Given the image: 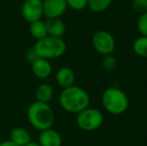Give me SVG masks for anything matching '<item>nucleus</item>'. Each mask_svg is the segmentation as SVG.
I'll list each match as a JSON object with an SVG mask.
<instances>
[{"label": "nucleus", "instance_id": "nucleus-12", "mask_svg": "<svg viewBox=\"0 0 147 146\" xmlns=\"http://www.w3.org/2000/svg\"><path fill=\"white\" fill-rule=\"evenodd\" d=\"M75 75L71 68L62 67L56 73V81L62 88H67L73 85Z\"/></svg>", "mask_w": 147, "mask_h": 146}, {"label": "nucleus", "instance_id": "nucleus-6", "mask_svg": "<svg viewBox=\"0 0 147 146\" xmlns=\"http://www.w3.org/2000/svg\"><path fill=\"white\" fill-rule=\"evenodd\" d=\"M92 44L95 50L102 55L112 54L116 46L113 36L105 30L95 32L92 37Z\"/></svg>", "mask_w": 147, "mask_h": 146}, {"label": "nucleus", "instance_id": "nucleus-19", "mask_svg": "<svg viewBox=\"0 0 147 146\" xmlns=\"http://www.w3.org/2000/svg\"><path fill=\"white\" fill-rule=\"evenodd\" d=\"M137 29L141 35L147 36V12L142 13L137 21Z\"/></svg>", "mask_w": 147, "mask_h": 146}, {"label": "nucleus", "instance_id": "nucleus-5", "mask_svg": "<svg viewBox=\"0 0 147 146\" xmlns=\"http://www.w3.org/2000/svg\"><path fill=\"white\" fill-rule=\"evenodd\" d=\"M76 123L84 131H94L103 123V115L96 108L87 107L77 113Z\"/></svg>", "mask_w": 147, "mask_h": 146}, {"label": "nucleus", "instance_id": "nucleus-1", "mask_svg": "<svg viewBox=\"0 0 147 146\" xmlns=\"http://www.w3.org/2000/svg\"><path fill=\"white\" fill-rule=\"evenodd\" d=\"M90 98L84 89L78 86L63 88L59 95V103L64 110L70 113H78L88 107Z\"/></svg>", "mask_w": 147, "mask_h": 146}, {"label": "nucleus", "instance_id": "nucleus-16", "mask_svg": "<svg viewBox=\"0 0 147 146\" xmlns=\"http://www.w3.org/2000/svg\"><path fill=\"white\" fill-rule=\"evenodd\" d=\"M133 50L138 56L147 58V36L141 35L134 41Z\"/></svg>", "mask_w": 147, "mask_h": 146}, {"label": "nucleus", "instance_id": "nucleus-8", "mask_svg": "<svg viewBox=\"0 0 147 146\" xmlns=\"http://www.w3.org/2000/svg\"><path fill=\"white\" fill-rule=\"evenodd\" d=\"M66 9V0H43V15L47 19L61 17Z\"/></svg>", "mask_w": 147, "mask_h": 146}, {"label": "nucleus", "instance_id": "nucleus-2", "mask_svg": "<svg viewBox=\"0 0 147 146\" xmlns=\"http://www.w3.org/2000/svg\"><path fill=\"white\" fill-rule=\"evenodd\" d=\"M27 118L31 126L42 131L52 127L54 123V112L48 103L35 101L28 107Z\"/></svg>", "mask_w": 147, "mask_h": 146}, {"label": "nucleus", "instance_id": "nucleus-3", "mask_svg": "<svg viewBox=\"0 0 147 146\" xmlns=\"http://www.w3.org/2000/svg\"><path fill=\"white\" fill-rule=\"evenodd\" d=\"M33 47L38 57L48 60L59 58L66 51V44L63 39L49 35L37 40Z\"/></svg>", "mask_w": 147, "mask_h": 146}, {"label": "nucleus", "instance_id": "nucleus-23", "mask_svg": "<svg viewBox=\"0 0 147 146\" xmlns=\"http://www.w3.org/2000/svg\"><path fill=\"white\" fill-rule=\"evenodd\" d=\"M0 146H18V145L15 144V143L10 140V139H8V140H4V141H2V142H0Z\"/></svg>", "mask_w": 147, "mask_h": 146}, {"label": "nucleus", "instance_id": "nucleus-13", "mask_svg": "<svg viewBox=\"0 0 147 146\" xmlns=\"http://www.w3.org/2000/svg\"><path fill=\"white\" fill-rule=\"evenodd\" d=\"M10 140L18 146H25L31 142L30 133L23 127H15L10 132Z\"/></svg>", "mask_w": 147, "mask_h": 146}, {"label": "nucleus", "instance_id": "nucleus-11", "mask_svg": "<svg viewBox=\"0 0 147 146\" xmlns=\"http://www.w3.org/2000/svg\"><path fill=\"white\" fill-rule=\"evenodd\" d=\"M45 25H46L47 33L49 36L61 38L65 34V23L60 18H48L45 21Z\"/></svg>", "mask_w": 147, "mask_h": 146}, {"label": "nucleus", "instance_id": "nucleus-22", "mask_svg": "<svg viewBox=\"0 0 147 146\" xmlns=\"http://www.w3.org/2000/svg\"><path fill=\"white\" fill-rule=\"evenodd\" d=\"M25 56H26V58H27L31 63H32L33 61L35 60V59L38 58V55H37V53L35 52L34 47H31V48H29L27 51H26Z\"/></svg>", "mask_w": 147, "mask_h": 146}, {"label": "nucleus", "instance_id": "nucleus-18", "mask_svg": "<svg viewBox=\"0 0 147 146\" xmlns=\"http://www.w3.org/2000/svg\"><path fill=\"white\" fill-rule=\"evenodd\" d=\"M103 68L107 71H112L117 67V59L112 54L104 55V58L102 60Z\"/></svg>", "mask_w": 147, "mask_h": 146}, {"label": "nucleus", "instance_id": "nucleus-15", "mask_svg": "<svg viewBox=\"0 0 147 146\" xmlns=\"http://www.w3.org/2000/svg\"><path fill=\"white\" fill-rule=\"evenodd\" d=\"M29 31H30L31 36L34 37L36 40L42 39L48 35L45 22L42 21V20H38V21H35V22L30 23Z\"/></svg>", "mask_w": 147, "mask_h": 146}, {"label": "nucleus", "instance_id": "nucleus-17", "mask_svg": "<svg viewBox=\"0 0 147 146\" xmlns=\"http://www.w3.org/2000/svg\"><path fill=\"white\" fill-rule=\"evenodd\" d=\"M112 0H88L87 6L93 12H103L110 6Z\"/></svg>", "mask_w": 147, "mask_h": 146}, {"label": "nucleus", "instance_id": "nucleus-7", "mask_svg": "<svg viewBox=\"0 0 147 146\" xmlns=\"http://www.w3.org/2000/svg\"><path fill=\"white\" fill-rule=\"evenodd\" d=\"M21 13L24 20L29 24L41 20L43 16V0H24Z\"/></svg>", "mask_w": 147, "mask_h": 146}, {"label": "nucleus", "instance_id": "nucleus-14", "mask_svg": "<svg viewBox=\"0 0 147 146\" xmlns=\"http://www.w3.org/2000/svg\"><path fill=\"white\" fill-rule=\"evenodd\" d=\"M36 101L42 102V103H48L53 97V89L49 84L43 83L37 87L35 91Z\"/></svg>", "mask_w": 147, "mask_h": 146}, {"label": "nucleus", "instance_id": "nucleus-24", "mask_svg": "<svg viewBox=\"0 0 147 146\" xmlns=\"http://www.w3.org/2000/svg\"><path fill=\"white\" fill-rule=\"evenodd\" d=\"M25 146H41V145L39 144L38 142H32V141H31V142H29L28 144H26Z\"/></svg>", "mask_w": 147, "mask_h": 146}, {"label": "nucleus", "instance_id": "nucleus-10", "mask_svg": "<svg viewBox=\"0 0 147 146\" xmlns=\"http://www.w3.org/2000/svg\"><path fill=\"white\" fill-rule=\"evenodd\" d=\"M38 143L41 146H61L62 139L56 130L52 128H48L40 131Z\"/></svg>", "mask_w": 147, "mask_h": 146}, {"label": "nucleus", "instance_id": "nucleus-4", "mask_svg": "<svg viewBox=\"0 0 147 146\" xmlns=\"http://www.w3.org/2000/svg\"><path fill=\"white\" fill-rule=\"evenodd\" d=\"M102 104L109 113L119 115L124 113L129 106V100L125 92L117 87H109L103 92Z\"/></svg>", "mask_w": 147, "mask_h": 146}, {"label": "nucleus", "instance_id": "nucleus-9", "mask_svg": "<svg viewBox=\"0 0 147 146\" xmlns=\"http://www.w3.org/2000/svg\"><path fill=\"white\" fill-rule=\"evenodd\" d=\"M33 74L39 79H46L52 72V66L48 59L38 57L32 62Z\"/></svg>", "mask_w": 147, "mask_h": 146}, {"label": "nucleus", "instance_id": "nucleus-21", "mask_svg": "<svg viewBox=\"0 0 147 146\" xmlns=\"http://www.w3.org/2000/svg\"><path fill=\"white\" fill-rule=\"evenodd\" d=\"M132 8L137 13L147 12V0H132Z\"/></svg>", "mask_w": 147, "mask_h": 146}, {"label": "nucleus", "instance_id": "nucleus-20", "mask_svg": "<svg viewBox=\"0 0 147 146\" xmlns=\"http://www.w3.org/2000/svg\"><path fill=\"white\" fill-rule=\"evenodd\" d=\"M87 1L88 0H66V3L67 7H70L75 11H80L87 6Z\"/></svg>", "mask_w": 147, "mask_h": 146}]
</instances>
